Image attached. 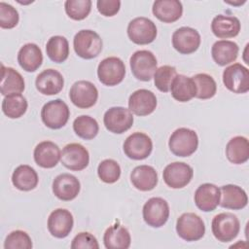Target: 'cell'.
Returning a JSON list of instances; mask_svg holds the SVG:
<instances>
[{
  "instance_id": "83f0119b",
  "label": "cell",
  "mask_w": 249,
  "mask_h": 249,
  "mask_svg": "<svg viewBox=\"0 0 249 249\" xmlns=\"http://www.w3.org/2000/svg\"><path fill=\"white\" fill-rule=\"evenodd\" d=\"M18 62L26 72H35L43 62V53L38 45L27 43L18 53Z\"/></svg>"
},
{
  "instance_id": "60d3db41",
  "label": "cell",
  "mask_w": 249,
  "mask_h": 249,
  "mask_svg": "<svg viewBox=\"0 0 249 249\" xmlns=\"http://www.w3.org/2000/svg\"><path fill=\"white\" fill-rule=\"evenodd\" d=\"M32 240L27 232L17 230L10 232L4 242L5 249H31Z\"/></svg>"
},
{
  "instance_id": "74e56055",
  "label": "cell",
  "mask_w": 249,
  "mask_h": 249,
  "mask_svg": "<svg viewBox=\"0 0 249 249\" xmlns=\"http://www.w3.org/2000/svg\"><path fill=\"white\" fill-rule=\"evenodd\" d=\"M177 76L176 68L170 65H162L157 68L154 74V83L156 88L161 92L170 90L171 84Z\"/></svg>"
},
{
  "instance_id": "f1b7e54d",
  "label": "cell",
  "mask_w": 249,
  "mask_h": 249,
  "mask_svg": "<svg viewBox=\"0 0 249 249\" xmlns=\"http://www.w3.org/2000/svg\"><path fill=\"white\" fill-rule=\"evenodd\" d=\"M238 45L230 40L216 41L211 48L213 60L220 66H226L233 62L238 56Z\"/></svg>"
},
{
  "instance_id": "52a82bcc",
  "label": "cell",
  "mask_w": 249,
  "mask_h": 249,
  "mask_svg": "<svg viewBox=\"0 0 249 249\" xmlns=\"http://www.w3.org/2000/svg\"><path fill=\"white\" fill-rule=\"evenodd\" d=\"M125 75V65L117 56H109L100 61L97 67L98 80L105 86L114 87L123 82Z\"/></svg>"
},
{
  "instance_id": "ba28073f",
  "label": "cell",
  "mask_w": 249,
  "mask_h": 249,
  "mask_svg": "<svg viewBox=\"0 0 249 249\" xmlns=\"http://www.w3.org/2000/svg\"><path fill=\"white\" fill-rule=\"evenodd\" d=\"M127 36L131 42L137 45H147L157 37V26L148 18L138 17L129 21L127 25Z\"/></svg>"
},
{
  "instance_id": "8d00e7d4",
  "label": "cell",
  "mask_w": 249,
  "mask_h": 249,
  "mask_svg": "<svg viewBox=\"0 0 249 249\" xmlns=\"http://www.w3.org/2000/svg\"><path fill=\"white\" fill-rule=\"evenodd\" d=\"M196 86V97L198 99L212 98L217 91V85L212 76L198 73L192 77Z\"/></svg>"
},
{
  "instance_id": "d4e9b609",
  "label": "cell",
  "mask_w": 249,
  "mask_h": 249,
  "mask_svg": "<svg viewBox=\"0 0 249 249\" xmlns=\"http://www.w3.org/2000/svg\"><path fill=\"white\" fill-rule=\"evenodd\" d=\"M241 23L236 17L218 15L211 22V31L220 39L233 38L238 35Z\"/></svg>"
},
{
  "instance_id": "ee69618b",
  "label": "cell",
  "mask_w": 249,
  "mask_h": 249,
  "mask_svg": "<svg viewBox=\"0 0 249 249\" xmlns=\"http://www.w3.org/2000/svg\"><path fill=\"white\" fill-rule=\"evenodd\" d=\"M98 12L104 17L115 16L121 8V1L119 0H98L96 2Z\"/></svg>"
},
{
  "instance_id": "b9f144b4",
  "label": "cell",
  "mask_w": 249,
  "mask_h": 249,
  "mask_svg": "<svg viewBox=\"0 0 249 249\" xmlns=\"http://www.w3.org/2000/svg\"><path fill=\"white\" fill-rule=\"evenodd\" d=\"M19 16L16 8L5 2L0 3V27L12 29L18 23Z\"/></svg>"
},
{
  "instance_id": "3957f363",
  "label": "cell",
  "mask_w": 249,
  "mask_h": 249,
  "mask_svg": "<svg viewBox=\"0 0 249 249\" xmlns=\"http://www.w3.org/2000/svg\"><path fill=\"white\" fill-rule=\"evenodd\" d=\"M211 230L216 239L221 242H230L239 233L240 223L234 214L223 212L213 218Z\"/></svg>"
},
{
  "instance_id": "5bb4252c",
  "label": "cell",
  "mask_w": 249,
  "mask_h": 249,
  "mask_svg": "<svg viewBox=\"0 0 249 249\" xmlns=\"http://www.w3.org/2000/svg\"><path fill=\"white\" fill-rule=\"evenodd\" d=\"M123 149L127 158L141 160L147 159L151 155L153 142L147 134L143 132H134L124 140Z\"/></svg>"
},
{
  "instance_id": "5b68a950",
  "label": "cell",
  "mask_w": 249,
  "mask_h": 249,
  "mask_svg": "<svg viewBox=\"0 0 249 249\" xmlns=\"http://www.w3.org/2000/svg\"><path fill=\"white\" fill-rule=\"evenodd\" d=\"M129 64L131 72L137 80L149 82L157 70L158 62L152 52L140 50L130 56Z\"/></svg>"
},
{
  "instance_id": "d590c367",
  "label": "cell",
  "mask_w": 249,
  "mask_h": 249,
  "mask_svg": "<svg viewBox=\"0 0 249 249\" xmlns=\"http://www.w3.org/2000/svg\"><path fill=\"white\" fill-rule=\"evenodd\" d=\"M73 130L80 138L85 140H91L97 135L99 131V125L97 121L92 117L82 115L74 120Z\"/></svg>"
},
{
  "instance_id": "4fadbf2b",
  "label": "cell",
  "mask_w": 249,
  "mask_h": 249,
  "mask_svg": "<svg viewBox=\"0 0 249 249\" xmlns=\"http://www.w3.org/2000/svg\"><path fill=\"white\" fill-rule=\"evenodd\" d=\"M194 176V170L191 165L182 162L174 161L165 166L162 172L164 183L172 189H182L186 187Z\"/></svg>"
},
{
  "instance_id": "e575fe53",
  "label": "cell",
  "mask_w": 249,
  "mask_h": 249,
  "mask_svg": "<svg viewBox=\"0 0 249 249\" xmlns=\"http://www.w3.org/2000/svg\"><path fill=\"white\" fill-rule=\"evenodd\" d=\"M27 107V100L20 93L6 95L2 101V111L10 119L20 118L25 114Z\"/></svg>"
},
{
  "instance_id": "2e32d148",
  "label": "cell",
  "mask_w": 249,
  "mask_h": 249,
  "mask_svg": "<svg viewBox=\"0 0 249 249\" xmlns=\"http://www.w3.org/2000/svg\"><path fill=\"white\" fill-rule=\"evenodd\" d=\"M200 35L197 30L189 26L176 29L172 34V46L182 54L195 53L200 45Z\"/></svg>"
},
{
  "instance_id": "836d02e7",
  "label": "cell",
  "mask_w": 249,
  "mask_h": 249,
  "mask_svg": "<svg viewBox=\"0 0 249 249\" xmlns=\"http://www.w3.org/2000/svg\"><path fill=\"white\" fill-rule=\"evenodd\" d=\"M46 52L52 61L55 63H62L68 58L69 43L63 36H53L47 42Z\"/></svg>"
},
{
  "instance_id": "484cf974",
  "label": "cell",
  "mask_w": 249,
  "mask_h": 249,
  "mask_svg": "<svg viewBox=\"0 0 249 249\" xmlns=\"http://www.w3.org/2000/svg\"><path fill=\"white\" fill-rule=\"evenodd\" d=\"M158 173L151 165H138L130 173V181L137 190L142 192L152 191L158 184Z\"/></svg>"
},
{
  "instance_id": "ac0fdd59",
  "label": "cell",
  "mask_w": 249,
  "mask_h": 249,
  "mask_svg": "<svg viewBox=\"0 0 249 249\" xmlns=\"http://www.w3.org/2000/svg\"><path fill=\"white\" fill-rule=\"evenodd\" d=\"M157 97L151 90L140 89L132 92L128 98V109L136 116H148L157 107Z\"/></svg>"
},
{
  "instance_id": "4316f807",
  "label": "cell",
  "mask_w": 249,
  "mask_h": 249,
  "mask_svg": "<svg viewBox=\"0 0 249 249\" xmlns=\"http://www.w3.org/2000/svg\"><path fill=\"white\" fill-rule=\"evenodd\" d=\"M130 242L128 230L119 223L110 226L103 235V243L107 249H127Z\"/></svg>"
},
{
  "instance_id": "8992f818",
  "label": "cell",
  "mask_w": 249,
  "mask_h": 249,
  "mask_svg": "<svg viewBox=\"0 0 249 249\" xmlns=\"http://www.w3.org/2000/svg\"><path fill=\"white\" fill-rule=\"evenodd\" d=\"M177 234L186 241H196L203 237L205 225L203 220L193 212L183 213L176 222Z\"/></svg>"
},
{
  "instance_id": "7402d4cb",
  "label": "cell",
  "mask_w": 249,
  "mask_h": 249,
  "mask_svg": "<svg viewBox=\"0 0 249 249\" xmlns=\"http://www.w3.org/2000/svg\"><path fill=\"white\" fill-rule=\"evenodd\" d=\"M220 194L219 205L223 208L240 210L248 203L246 192L237 185H224L220 189Z\"/></svg>"
},
{
  "instance_id": "30bf717a",
  "label": "cell",
  "mask_w": 249,
  "mask_h": 249,
  "mask_svg": "<svg viewBox=\"0 0 249 249\" xmlns=\"http://www.w3.org/2000/svg\"><path fill=\"white\" fill-rule=\"evenodd\" d=\"M225 87L233 93H246L249 90V71L240 63H233L223 72Z\"/></svg>"
},
{
  "instance_id": "ffe728a7",
  "label": "cell",
  "mask_w": 249,
  "mask_h": 249,
  "mask_svg": "<svg viewBox=\"0 0 249 249\" xmlns=\"http://www.w3.org/2000/svg\"><path fill=\"white\" fill-rule=\"evenodd\" d=\"M37 90L45 95H54L59 93L64 86L63 76L55 69H46L42 71L35 80Z\"/></svg>"
},
{
  "instance_id": "9a60e30c",
  "label": "cell",
  "mask_w": 249,
  "mask_h": 249,
  "mask_svg": "<svg viewBox=\"0 0 249 249\" xmlns=\"http://www.w3.org/2000/svg\"><path fill=\"white\" fill-rule=\"evenodd\" d=\"M60 161L66 168L73 171H80L89 165V154L83 145L70 143L62 149Z\"/></svg>"
},
{
  "instance_id": "cb8c5ba5",
  "label": "cell",
  "mask_w": 249,
  "mask_h": 249,
  "mask_svg": "<svg viewBox=\"0 0 249 249\" xmlns=\"http://www.w3.org/2000/svg\"><path fill=\"white\" fill-rule=\"evenodd\" d=\"M152 12L159 20L172 23L182 17L183 6L178 0H158L154 2Z\"/></svg>"
},
{
  "instance_id": "e0dca14e",
  "label": "cell",
  "mask_w": 249,
  "mask_h": 249,
  "mask_svg": "<svg viewBox=\"0 0 249 249\" xmlns=\"http://www.w3.org/2000/svg\"><path fill=\"white\" fill-rule=\"evenodd\" d=\"M74 219L70 211L63 208L53 210L48 218V231L56 238H64L73 229Z\"/></svg>"
},
{
  "instance_id": "9c48e42d",
  "label": "cell",
  "mask_w": 249,
  "mask_h": 249,
  "mask_svg": "<svg viewBox=\"0 0 249 249\" xmlns=\"http://www.w3.org/2000/svg\"><path fill=\"white\" fill-rule=\"evenodd\" d=\"M142 214L148 226L160 228L169 218V205L162 197H151L143 205Z\"/></svg>"
},
{
  "instance_id": "4dcf8cb0",
  "label": "cell",
  "mask_w": 249,
  "mask_h": 249,
  "mask_svg": "<svg viewBox=\"0 0 249 249\" xmlns=\"http://www.w3.org/2000/svg\"><path fill=\"white\" fill-rule=\"evenodd\" d=\"M227 159L233 164H242L249 159V142L244 136L232 137L226 146Z\"/></svg>"
},
{
  "instance_id": "603a6c76",
  "label": "cell",
  "mask_w": 249,
  "mask_h": 249,
  "mask_svg": "<svg viewBox=\"0 0 249 249\" xmlns=\"http://www.w3.org/2000/svg\"><path fill=\"white\" fill-rule=\"evenodd\" d=\"M34 160L43 168H53L60 160L61 152L59 147L52 141H42L34 149Z\"/></svg>"
},
{
  "instance_id": "f35d334b",
  "label": "cell",
  "mask_w": 249,
  "mask_h": 249,
  "mask_svg": "<svg viewBox=\"0 0 249 249\" xmlns=\"http://www.w3.org/2000/svg\"><path fill=\"white\" fill-rule=\"evenodd\" d=\"M97 174L102 182L113 184L120 179L121 166L115 160L107 159L98 164Z\"/></svg>"
},
{
  "instance_id": "f546056e",
  "label": "cell",
  "mask_w": 249,
  "mask_h": 249,
  "mask_svg": "<svg viewBox=\"0 0 249 249\" xmlns=\"http://www.w3.org/2000/svg\"><path fill=\"white\" fill-rule=\"evenodd\" d=\"M38 174L33 167L27 164L18 165L12 174V183L19 191L28 192L38 185Z\"/></svg>"
},
{
  "instance_id": "1f68e13d",
  "label": "cell",
  "mask_w": 249,
  "mask_h": 249,
  "mask_svg": "<svg viewBox=\"0 0 249 249\" xmlns=\"http://www.w3.org/2000/svg\"><path fill=\"white\" fill-rule=\"evenodd\" d=\"M1 94L6 96L13 93H21L24 90L25 84L22 76L12 67L2 65Z\"/></svg>"
},
{
  "instance_id": "d6a6232c",
  "label": "cell",
  "mask_w": 249,
  "mask_h": 249,
  "mask_svg": "<svg viewBox=\"0 0 249 249\" xmlns=\"http://www.w3.org/2000/svg\"><path fill=\"white\" fill-rule=\"evenodd\" d=\"M170 91L172 97L179 102H188L196 97V86L192 78L185 75H177L173 80Z\"/></svg>"
},
{
  "instance_id": "8fae6325",
  "label": "cell",
  "mask_w": 249,
  "mask_h": 249,
  "mask_svg": "<svg viewBox=\"0 0 249 249\" xmlns=\"http://www.w3.org/2000/svg\"><path fill=\"white\" fill-rule=\"evenodd\" d=\"M71 102L81 109L92 107L98 98V90L96 87L89 81L81 80L75 82L69 91Z\"/></svg>"
},
{
  "instance_id": "44dd1931",
  "label": "cell",
  "mask_w": 249,
  "mask_h": 249,
  "mask_svg": "<svg viewBox=\"0 0 249 249\" xmlns=\"http://www.w3.org/2000/svg\"><path fill=\"white\" fill-rule=\"evenodd\" d=\"M220 189L211 183L201 184L195 192L194 199L196 207L203 212H211L220 202Z\"/></svg>"
},
{
  "instance_id": "277c9868",
  "label": "cell",
  "mask_w": 249,
  "mask_h": 249,
  "mask_svg": "<svg viewBox=\"0 0 249 249\" xmlns=\"http://www.w3.org/2000/svg\"><path fill=\"white\" fill-rule=\"evenodd\" d=\"M70 117L68 105L62 99H54L47 102L41 110V119L44 124L52 129L63 127Z\"/></svg>"
},
{
  "instance_id": "7bdbcfd3",
  "label": "cell",
  "mask_w": 249,
  "mask_h": 249,
  "mask_svg": "<svg viewBox=\"0 0 249 249\" xmlns=\"http://www.w3.org/2000/svg\"><path fill=\"white\" fill-rule=\"evenodd\" d=\"M72 249H98L99 244L95 236L91 233L83 231L75 235L71 242Z\"/></svg>"
},
{
  "instance_id": "d6986e66",
  "label": "cell",
  "mask_w": 249,
  "mask_h": 249,
  "mask_svg": "<svg viewBox=\"0 0 249 249\" xmlns=\"http://www.w3.org/2000/svg\"><path fill=\"white\" fill-rule=\"evenodd\" d=\"M81 190L80 181L72 174L62 173L53 181V193L60 200L70 201L77 197Z\"/></svg>"
},
{
  "instance_id": "7a4b0ae2",
  "label": "cell",
  "mask_w": 249,
  "mask_h": 249,
  "mask_svg": "<svg viewBox=\"0 0 249 249\" xmlns=\"http://www.w3.org/2000/svg\"><path fill=\"white\" fill-rule=\"evenodd\" d=\"M198 146V137L195 130L187 127H179L169 137L168 147L177 157H189L193 155Z\"/></svg>"
},
{
  "instance_id": "7c38bea8",
  "label": "cell",
  "mask_w": 249,
  "mask_h": 249,
  "mask_svg": "<svg viewBox=\"0 0 249 249\" xmlns=\"http://www.w3.org/2000/svg\"><path fill=\"white\" fill-rule=\"evenodd\" d=\"M134 119L129 109L117 106L108 109L103 117L105 127L113 133L122 134L133 124Z\"/></svg>"
},
{
  "instance_id": "ab89813d",
  "label": "cell",
  "mask_w": 249,
  "mask_h": 249,
  "mask_svg": "<svg viewBox=\"0 0 249 249\" xmlns=\"http://www.w3.org/2000/svg\"><path fill=\"white\" fill-rule=\"evenodd\" d=\"M64 9L67 16L74 20L85 19L90 13V0H67L64 3Z\"/></svg>"
},
{
  "instance_id": "6da1fadb",
  "label": "cell",
  "mask_w": 249,
  "mask_h": 249,
  "mask_svg": "<svg viewBox=\"0 0 249 249\" xmlns=\"http://www.w3.org/2000/svg\"><path fill=\"white\" fill-rule=\"evenodd\" d=\"M73 47L78 56L84 59H92L101 53L103 42L95 31L83 29L75 34Z\"/></svg>"
}]
</instances>
